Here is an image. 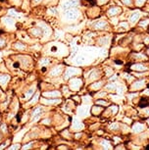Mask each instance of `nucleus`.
<instances>
[{"label": "nucleus", "mask_w": 149, "mask_h": 150, "mask_svg": "<svg viewBox=\"0 0 149 150\" xmlns=\"http://www.w3.org/2000/svg\"><path fill=\"white\" fill-rule=\"evenodd\" d=\"M77 16H78V12H77V11H74V10L69 11V12L67 13V15H66V17H68L70 20H71V19H75Z\"/></svg>", "instance_id": "1"}, {"label": "nucleus", "mask_w": 149, "mask_h": 150, "mask_svg": "<svg viewBox=\"0 0 149 150\" xmlns=\"http://www.w3.org/2000/svg\"><path fill=\"white\" fill-rule=\"evenodd\" d=\"M77 0H71V1L67 2V3L65 4V7L69 8V7H73V6H76L77 5Z\"/></svg>", "instance_id": "2"}, {"label": "nucleus", "mask_w": 149, "mask_h": 150, "mask_svg": "<svg viewBox=\"0 0 149 150\" xmlns=\"http://www.w3.org/2000/svg\"><path fill=\"white\" fill-rule=\"evenodd\" d=\"M137 18H138V15H137V14H134V15H133V16L131 17V22H134Z\"/></svg>", "instance_id": "3"}, {"label": "nucleus", "mask_w": 149, "mask_h": 150, "mask_svg": "<svg viewBox=\"0 0 149 150\" xmlns=\"http://www.w3.org/2000/svg\"><path fill=\"white\" fill-rule=\"evenodd\" d=\"M146 148H147V149H149V145H148L147 147H146Z\"/></svg>", "instance_id": "4"}, {"label": "nucleus", "mask_w": 149, "mask_h": 150, "mask_svg": "<svg viewBox=\"0 0 149 150\" xmlns=\"http://www.w3.org/2000/svg\"><path fill=\"white\" fill-rule=\"evenodd\" d=\"M148 123H149V120H148Z\"/></svg>", "instance_id": "5"}]
</instances>
